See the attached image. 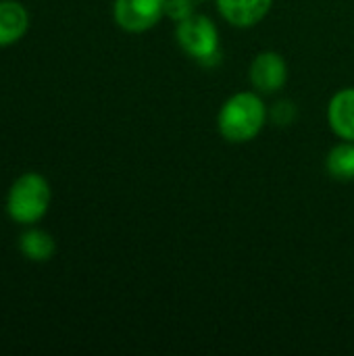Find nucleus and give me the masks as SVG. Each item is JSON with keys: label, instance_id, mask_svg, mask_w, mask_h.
I'll list each match as a JSON object with an SVG mask.
<instances>
[{"label": "nucleus", "instance_id": "nucleus-1", "mask_svg": "<svg viewBox=\"0 0 354 356\" xmlns=\"http://www.w3.org/2000/svg\"><path fill=\"white\" fill-rule=\"evenodd\" d=\"M269 121V106L257 90L232 94L217 113V129L230 144L252 142Z\"/></svg>", "mask_w": 354, "mask_h": 356}, {"label": "nucleus", "instance_id": "nucleus-2", "mask_svg": "<svg viewBox=\"0 0 354 356\" xmlns=\"http://www.w3.org/2000/svg\"><path fill=\"white\" fill-rule=\"evenodd\" d=\"M175 40L184 54H188L200 67L213 69L221 63V33L217 23L202 15L194 13L175 23Z\"/></svg>", "mask_w": 354, "mask_h": 356}, {"label": "nucleus", "instance_id": "nucleus-3", "mask_svg": "<svg viewBox=\"0 0 354 356\" xmlns=\"http://www.w3.org/2000/svg\"><path fill=\"white\" fill-rule=\"evenodd\" d=\"M50 184L40 173H23L15 179L6 196V213L21 225L38 223L50 207Z\"/></svg>", "mask_w": 354, "mask_h": 356}, {"label": "nucleus", "instance_id": "nucleus-4", "mask_svg": "<svg viewBox=\"0 0 354 356\" xmlns=\"http://www.w3.org/2000/svg\"><path fill=\"white\" fill-rule=\"evenodd\" d=\"M167 17V0H115L113 19L127 33H144Z\"/></svg>", "mask_w": 354, "mask_h": 356}, {"label": "nucleus", "instance_id": "nucleus-5", "mask_svg": "<svg viewBox=\"0 0 354 356\" xmlns=\"http://www.w3.org/2000/svg\"><path fill=\"white\" fill-rule=\"evenodd\" d=\"M248 79L259 94H277L288 81V63L284 54L277 50L259 52L248 67Z\"/></svg>", "mask_w": 354, "mask_h": 356}, {"label": "nucleus", "instance_id": "nucleus-6", "mask_svg": "<svg viewBox=\"0 0 354 356\" xmlns=\"http://www.w3.org/2000/svg\"><path fill=\"white\" fill-rule=\"evenodd\" d=\"M215 4L223 21L232 27L250 29L269 15L273 0H215Z\"/></svg>", "mask_w": 354, "mask_h": 356}, {"label": "nucleus", "instance_id": "nucleus-7", "mask_svg": "<svg viewBox=\"0 0 354 356\" xmlns=\"http://www.w3.org/2000/svg\"><path fill=\"white\" fill-rule=\"evenodd\" d=\"M328 125L340 140L354 142V88H342L330 98Z\"/></svg>", "mask_w": 354, "mask_h": 356}, {"label": "nucleus", "instance_id": "nucleus-8", "mask_svg": "<svg viewBox=\"0 0 354 356\" xmlns=\"http://www.w3.org/2000/svg\"><path fill=\"white\" fill-rule=\"evenodd\" d=\"M29 29V13L17 0H0V46L19 42Z\"/></svg>", "mask_w": 354, "mask_h": 356}, {"label": "nucleus", "instance_id": "nucleus-9", "mask_svg": "<svg viewBox=\"0 0 354 356\" xmlns=\"http://www.w3.org/2000/svg\"><path fill=\"white\" fill-rule=\"evenodd\" d=\"M19 250L27 261L33 263H46L54 257L56 252V242L54 238L44 232V229H27L19 238Z\"/></svg>", "mask_w": 354, "mask_h": 356}, {"label": "nucleus", "instance_id": "nucleus-10", "mask_svg": "<svg viewBox=\"0 0 354 356\" xmlns=\"http://www.w3.org/2000/svg\"><path fill=\"white\" fill-rule=\"evenodd\" d=\"M325 171L338 181H354V142H338L325 156Z\"/></svg>", "mask_w": 354, "mask_h": 356}, {"label": "nucleus", "instance_id": "nucleus-11", "mask_svg": "<svg viewBox=\"0 0 354 356\" xmlns=\"http://www.w3.org/2000/svg\"><path fill=\"white\" fill-rule=\"evenodd\" d=\"M269 119L277 127H288L298 119V106L290 98H280L269 106Z\"/></svg>", "mask_w": 354, "mask_h": 356}, {"label": "nucleus", "instance_id": "nucleus-12", "mask_svg": "<svg viewBox=\"0 0 354 356\" xmlns=\"http://www.w3.org/2000/svg\"><path fill=\"white\" fill-rule=\"evenodd\" d=\"M207 0H167V17L171 21H182L194 13H198V6Z\"/></svg>", "mask_w": 354, "mask_h": 356}]
</instances>
